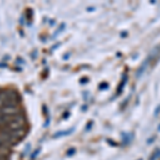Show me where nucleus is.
<instances>
[{"mask_svg":"<svg viewBox=\"0 0 160 160\" xmlns=\"http://www.w3.org/2000/svg\"><path fill=\"white\" fill-rule=\"evenodd\" d=\"M3 128H8L10 130H18V129H22V128H26V118L24 117V114L22 113V114L15 115L14 118Z\"/></svg>","mask_w":160,"mask_h":160,"instance_id":"1","label":"nucleus"},{"mask_svg":"<svg viewBox=\"0 0 160 160\" xmlns=\"http://www.w3.org/2000/svg\"><path fill=\"white\" fill-rule=\"evenodd\" d=\"M22 114V109L19 106H4L0 108V115H17Z\"/></svg>","mask_w":160,"mask_h":160,"instance_id":"2","label":"nucleus"},{"mask_svg":"<svg viewBox=\"0 0 160 160\" xmlns=\"http://www.w3.org/2000/svg\"><path fill=\"white\" fill-rule=\"evenodd\" d=\"M7 98H8V90H0V108L6 106Z\"/></svg>","mask_w":160,"mask_h":160,"instance_id":"3","label":"nucleus"},{"mask_svg":"<svg viewBox=\"0 0 160 160\" xmlns=\"http://www.w3.org/2000/svg\"><path fill=\"white\" fill-rule=\"evenodd\" d=\"M73 130H74V128H71V129L64 130V131H59V132H57L53 135V138H60V137H63V136H68L73 132Z\"/></svg>","mask_w":160,"mask_h":160,"instance_id":"4","label":"nucleus"},{"mask_svg":"<svg viewBox=\"0 0 160 160\" xmlns=\"http://www.w3.org/2000/svg\"><path fill=\"white\" fill-rule=\"evenodd\" d=\"M10 148H3V146H0V155L2 156H9L10 154Z\"/></svg>","mask_w":160,"mask_h":160,"instance_id":"5","label":"nucleus"},{"mask_svg":"<svg viewBox=\"0 0 160 160\" xmlns=\"http://www.w3.org/2000/svg\"><path fill=\"white\" fill-rule=\"evenodd\" d=\"M40 151H41V149H40V148H38V149H37V151H35V152H34V153H33L32 155H31V159H34V158H35V157H37V156H38V152H40Z\"/></svg>","mask_w":160,"mask_h":160,"instance_id":"6","label":"nucleus"},{"mask_svg":"<svg viewBox=\"0 0 160 160\" xmlns=\"http://www.w3.org/2000/svg\"><path fill=\"white\" fill-rule=\"evenodd\" d=\"M73 153H75V149L72 148V149H69V151L68 152V156H72V154H73Z\"/></svg>","mask_w":160,"mask_h":160,"instance_id":"7","label":"nucleus"},{"mask_svg":"<svg viewBox=\"0 0 160 160\" xmlns=\"http://www.w3.org/2000/svg\"><path fill=\"white\" fill-rule=\"evenodd\" d=\"M158 130L160 131V125H159V127H158Z\"/></svg>","mask_w":160,"mask_h":160,"instance_id":"8","label":"nucleus"}]
</instances>
